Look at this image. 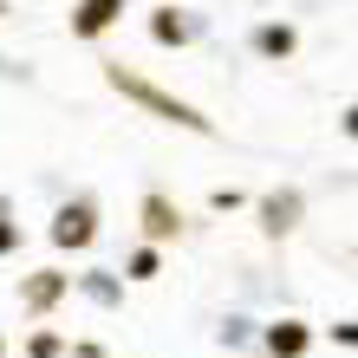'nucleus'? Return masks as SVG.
Segmentation results:
<instances>
[{"label":"nucleus","mask_w":358,"mask_h":358,"mask_svg":"<svg viewBox=\"0 0 358 358\" xmlns=\"http://www.w3.org/2000/svg\"><path fill=\"white\" fill-rule=\"evenodd\" d=\"M143 228H150V235H176V208L163 196H150V202H143Z\"/></svg>","instance_id":"20e7f679"},{"label":"nucleus","mask_w":358,"mask_h":358,"mask_svg":"<svg viewBox=\"0 0 358 358\" xmlns=\"http://www.w3.org/2000/svg\"><path fill=\"white\" fill-rule=\"evenodd\" d=\"M267 345L280 352V358H300V352H306V332H300V326H273V332H267Z\"/></svg>","instance_id":"39448f33"},{"label":"nucleus","mask_w":358,"mask_h":358,"mask_svg":"<svg viewBox=\"0 0 358 358\" xmlns=\"http://www.w3.org/2000/svg\"><path fill=\"white\" fill-rule=\"evenodd\" d=\"M117 7H124V0H85L72 27H78V33H104V27H111V20H117Z\"/></svg>","instance_id":"7ed1b4c3"},{"label":"nucleus","mask_w":358,"mask_h":358,"mask_svg":"<svg viewBox=\"0 0 358 358\" xmlns=\"http://www.w3.org/2000/svg\"><path fill=\"white\" fill-rule=\"evenodd\" d=\"M7 248H13V228H0V255H7Z\"/></svg>","instance_id":"1a4fd4ad"},{"label":"nucleus","mask_w":358,"mask_h":358,"mask_svg":"<svg viewBox=\"0 0 358 358\" xmlns=\"http://www.w3.org/2000/svg\"><path fill=\"white\" fill-rule=\"evenodd\" d=\"M52 235L66 241V248H85V241H92V208H85V202H72V208H59V222H52Z\"/></svg>","instance_id":"f03ea898"},{"label":"nucleus","mask_w":358,"mask_h":358,"mask_svg":"<svg viewBox=\"0 0 358 358\" xmlns=\"http://www.w3.org/2000/svg\"><path fill=\"white\" fill-rule=\"evenodd\" d=\"M157 39H163V46H182V39H189V27H182L176 13H157Z\"/></svg>","instance_id":"0eeeda50"},{"label":"nucleus","mask_w":358,"mask_h":358,"mask_svg":"<svg viewBox=\"0 0 358 358\" xmlns=\"http://www.w3.org/2000/svg\"><path fill=\"white\" fill-rule=\"evenodd\" d=\"M293 215H300V202H293V196H273L267 202V228H293Z\"/></svg>","instance_id":"423d86ee"},{"label":"nucleus","mask_w":358,"mask_h":358,"mask_svg":"<svg viewBox=\"0 0 358 358\" xmlns=\"http://www.w3.org/2000/svg\"><path fill=\"white\" fill-rule=\"evenodd\" d=\"M111 85L117 92H131L137 104H150V111H163V117H176V124H189V131H208V117H196L189 104H176V98H163V92H150V85H137V78H124V72H111Z\"/></svg>","instance_id":"f257e3e1"},{"label":"nucleus","mask_w":358,"mask_h":358,"mask_svg":"<svg viewBox=\"0 0 358 358\" xmlns=\"http://www.w3.org/2000/svg\"><path fill=\"white\" fill-rule=\"evenodd\" d=\"M261 52H293V33L287 27H261Z\"/></svg>","instance_id":"6e6552de"}]
</instances>
